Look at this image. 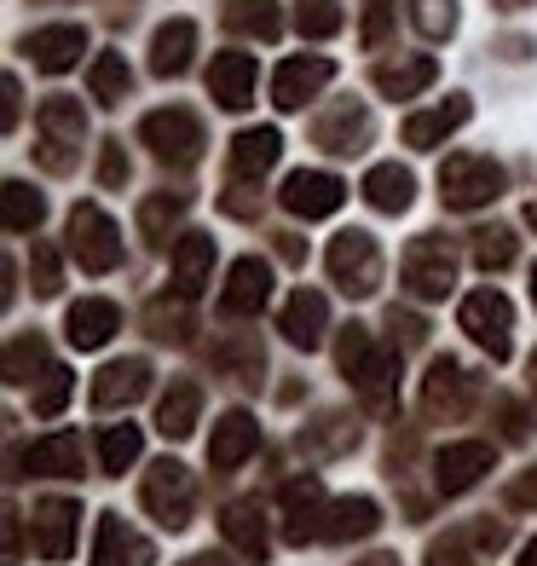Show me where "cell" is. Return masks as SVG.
Returning a JSON list of instances; mask_svg holds the SVG:
<instances>
[{"instance_id": "cell-1", "label": "cell", "mask_w": 537, "mask_h": 566, "mask_svg": "<svg viewBox=\"0 0 537 566\" xmlns=\"http://www.w3.org/2000/svg\"><path fill=\"white\" fill-rule=\"evenodd\" d=\"M145 509L157 514V526H168V532H186L191 526V509H197V485H191V469L186 462H173V457H162L157 469L145 474Z\"/></svg>"}, {"instance_id": "cell-2", "label": "cell", "mask_w": 537, "mask_h": 566, "mask_svg": "<svg viewBox=\"0 0 537 566\" xmlns=\"http://www.w3.org/2000/svg\"><path fill=\"white\" fill-rule=\"evenodd\" d=\"M456 324H463L468 342L480 353H492L497 365L508 358V347H515V306H508V295H497V290H474L463 301V313H456Z\"/></svg>"}, {"instance_id": "cell-3", "label": "cell", "mask_w": 537, "mask_h": 566, "mask_svg": "<svg viewBox=\"0 0 537 566\" xmlns=\"http://www.w3.org/2000/svg\"><path fill=\"white\" fill-rule=\"evenodd\" d=\"M324 261H329V277H336L352 301H365V295L381 290V249H376L370 231H341Z\"/></svg>"}, {"instance_id": "cell-4", "label": "cell", "mask_w": 537, "mask_h": 566, "mask_svg": "<svg viewBox=\"0 0 537 566\" xmlns=\"http://www.w3.org/2000/svg\"><path fill=\"white\" fill-rule=\"evenodd\" d=\"M70 254L87 272H110L122 261V231H116V220L98 209V202H75L70 209Z\"/></svg>"}, {"instance_id": "cell-5", "label": "cell", "mask_w": 537, "mask_h": 566, "mask_svg": "<svg viewBox=\"0 0 537 566\" xmlns=\"http://www.w3.org/2000/svg\"><path fill=\"white\" fill-rule=\"evenodd\" d=\"M139 139L157 150L168 168H191V163L202 157V122H197L191 111H179V105L150 111V116L139 122Z\"/></svg>"}, {"instance_id": "cell-6", "label": "cell", "mask_w": 537, "mask_h": 566, "mask_svg": "<svg viewBox=\"0 0 537 566\" xmlns=\"http://www.w3.org/2000/svg\"><path fill=\"white\" fill-rule=\"evenodd\" d=\"M440 197L445 209H485L503 197V168L492 157H451L440 168Z\"/></svg>"}, {"instance_id": "cell-7", "label": "cell", "mask_w": 537, "mask_h": 566, "mask_svg": "<svg viewBox=\"0 0 537 566\" xmlns=\"http://www.w3.org/2000/svg\"><path fill=\"white\" fill-rule=\"evenodd\" d=\"M456 283V249L445 238H417L411 249H404V290L422 295V301H445Z\"/></svg>"}, {"instance_id": "cell-8", "label": "cell", "mask_w": 537, "mask_h": 566, "mask_svg": "<svg viewBox=\"0 0 537 566\" xmlns=\"http://www.w3.org/2000/svg\"><path fill=\"white\" fill-rule=\"evenodd\" d=\"M468 405H474V376L456 358H433L422 376V410L433 422H456V417H468Z\"/></svg>"}, {"instance_id": "cell-9", "label": "cell", "mask_w": 537, "mask_h": 566, "mask_svg": "<svg viewBox=\"0 0 537 566\" xmlns=\"http://www.w3.org/2000/svg\"><path fill=\"white\" fill-rule=\"evenodd\" d=\"M35 122H41V163L53 168V174H64L75 163V145H82V134H87L75 98H46Z\"/></svg>"}, {"instance_id": "cell-10", "label": "cell", "mask_w": 537, "mask_h": 566, "mask_svg": "<svg viewBox=\"0 0 537 566\" xmlns=\"http://www.w3.org/2000/svg\"><path fill=\"white\" fill-rule=\"evenodd\" d=\"M485 469H497V451L485 440H456L433 457V485H440V497H456V492H468V485H480Z\"/></svg>"}, {"instance_id": "cell-11", "label": "cell", "mask_w": 537, "mask_h": 566, "mask_svg": "<svg viewBox=\"0 0 537 566\" xmlns=\"http://www.w3.org/2000/svg\"><path fill=\"white\" fill-rule=\"evenodd\" d=\"M341 197H347V186H341L336 174H324V168H301V174L284 179V209L301 214V220L336 214V209H341Z\"/></svg>"}, {"instance_id": "cell-12", "label": "cell", "mask_w": 537, "mask_h": 566, "mask_svg": "<svg viewBox=\"0 0 537 566\" xmlns=\"http://www.w3.org/2000/svg\"><path fill=\"white\" fill-rule=\"evenodd\" d=\"M324 521H329L324 485L313 474L289 480L284 485V537H289V544H313V537H324Z\"/></svg>"}, {"instance_id": "cell-13", "label": "cell", "mask_w": 537, "mask_h": 566, "mask_svg": "<svg viewBox=\"0 0 537 566\" xmlns=\"http://www.w3.org/2000/svg\"><path fill=\"white\" fill-rule=\"evenodd\" d=\"M254 451H261V422H254L249 410H225V417L214 422V433H209V462L220 474H232Z\"/></svg>"}, {"instance_id": "cell-14", "label": "cell", "mask_w": 537, "mask_h": 566, "mask_svg": "<svg viewBox=\"0 0 537 566\" xmlns=\"http://www.w3.org/2000/svg\"><path fill=\"white\" fill-rule=\"evenodd\" d=\"M157 549L150 537H139L122 514H98V532H93V566H150Z\"/></svg>"}, {"instance_id": "cell-15", "label": "cell", "mask_w": 537, "mask_h": 566, "mask_svg": "<svg viewBox=\"0 0 537 566\" xmlns=\"http://www.w3.org/2000/svg\"><path fill=\"white\" fill-rule=\"evenodd\" d=\"M277 329H284L289 347H324V329H329V301L318 290H295L284 301V318H277Z\"/></svg>"}, {"instance_id": "cell-16", "label": "cell", "mask_w": 537, "mask_h": 566, "mask_svg": "<svg viewBox=\"0 0 537 566\" xmlns=\"http://www.w3.org/2000/svg\"><path fill=\"white\" fill-rule=\"evenodd\" d=\"M266 301H272V266L254 261V254H243V261L232 266V277H225L220 306H225L232 318H249V313H261Z\"/></svg>"}, {"instance_id": "cell-17", "label": "cell", "mask_w": 537, "mask_h": 566, "mask_svg": "<svg viewBox=\"0 0 537 566\" xmlns=\"http://www.w3.org/2000/svg\"><path fill=\"white\" fill-rule=\"evenodd\" d=\"M145 388H150V365H145V358H116V365H105L93 376V410L134 405V399H145Z\"/></svg>"}, {"instance_id": "cell-18", "label": "cell", "mask_w": 537, "mask_h": 566, "mask_svg": "<svg viewBox=\"0 0 537 566\" xmlns=\"http://www.w3.org/2000/svg\"><path fill=\"white\" fill-rule=\"evenodd\" d=\"M209 93L225 111H249L254 105V59L249 53H220L209 64Z\"/></svg>"}, {"instance_id": "cell-19", "label": "cell", "mask_w": 537, "mask_h": 566, "mask_svg": "<svg viewBox=\"0 0 537 566\" xmlns=\"http://www.w3.org/2000/svg\"><path fill=\"white\" fill-rule=\"evenodd\" d=\"M116 329H122L116 301H75V306H70V318H64V336H70V347H82V353L105 347V342L116 336Z\"/></svg>"}, {"instance_id": "cell-20", "label": "cell", "mask_w": 537, "mask_h": 566, "mask_svg": "<svg viewBox=\"0 0 537 566\" xmlns=\"http://www.w3.org/2000/svg\"><path fill=\"white\" fill-rule=\"evenodd\" d=\"M329 75H336V64H329V59H289L284 70H277V82H272L277 111H301L306 98L329 82Z\"/></svg>"}, {"instance_id": "cell-21", "label": "cell", "mask_w": 537, "mask_h": 566, "mask_svg": "<svg viewBox=\"0 0 537 566\" xmlns=\"http://www.w3.org/2000/svg\"><path fill=\"white\" fill-rule=\"evenodd\" d=\"M75 514H82V509H75L70 497H46L35 509V549L46 560H64L75 549Z\"/></svg>"}, {"instance_id": "cell-22", "label": "cell", "mask_w": 537, "mask_h": 566, "mask_svg": "<svg viewBox=\"0 0 537 566\" xmlns=\"http://www.w3.org/2000/svg\"><path fill=\"white\" fill-rule=\"evenodd\" d=\"M82 46H87V35L75 30V23H53V30H35L30 41H23V53L35 59V70L59 75V70H70L75 59H82Z\"/></svg>"}, {"instance_id": "cell-23", "label": "cell", "mask_w": 537, "mask_h": 566, "mask_svg": "<svg viewBox=\"0 0 537 566\" xmlns=\"http://www.w3.org/2000/svg\"><path fill=\"white\" fill-rule=\"evenodd\" d=\"M209 272H214V238H202V231L179 238V249H173V290H179V301L202 295Z\"/></svg>"}, {"instance_id": "cell-24", "label": "cell", "mask_w": 537, "mask_h": 566, "mask_svg": "<svg viewBox=\"0 0 537 566\" xmlns=\"http://www.w3.org/2000/svg\"><path fill=\"white\" fill-rule=\"evenodd\" d=\"M191 53H197V23L191 18H173L157 30V41H150V70L157 75H186L191 70Z\"/></svg>"}, {"instance_id": "cell-25", "label": "cell", "mask_w": 537, "mask_h": 566, "mask_svg": "<svg viewBox=\"0 0 537 566\" xmlns=\"http://www.w3.org/2000/svg\"><path fill=\"white\" fill-rule=\"evenodd\" d=\"M468 116H474V105H468V98H445V105H433V111L411 116V122L399 127V134H404V145H417V150H433V145H440V139L451 134V127H463Z\"/></svg>"}, {"instance_id": "cell-26", "label": "cell", "mask_w": 537, "mask_h": 566, "mask_svg": "<svg viewBox=\"0 0 537 566\" xmlns=\"http://www.w3.org/2000/svg\"><path fill=\"white\" fill-rule=\"evenodd\" d=\"M411 197H417L411 168L381 163V168L365 174V202H370V209H381V214H404V209H411Z\"/></svg>"}, {"instance_id": "cell-27", "label": "cell", "mask_w": 537, "mask_h": 566, "mask_svg": "<svg viewBox=\"0 0 537 566\" xmlns=\"http://www.w3.org/2000/svg\"><path fill=\"white\" fill-rule=\"evenodd\" d=\"M277 157H284L277 127H249V134L232 139V179H261Z\"/></svg>"}, {"instance_id": "cell-28", "label": "cell", "mask_w": 537, "mask_h": 566, "mask_svg": "<svg viewBox=\"0 0 537 566\" xmlns=\"http://www.w3.org/2000/svg\"><path fill=\"white\" fill-rule=\"evenodd\" d=\"M318 145H324V150H336V157H352V150H365V145H370V111L336 105V111L318 122Z\"/></svg>"}, {"instance_id": "cell-29", "label": "cell", "mask_w": 537, "mask_h": 566, "mask_svg": "<svg viewBox=\"0 0 537 566\" xmlns=\"http://www.w3.org/2000/svg\"><path fill=\"white\" fill-rule=\"evenodd\" d=\"M376 526H381L376 497H341V503H329L324 537H329V544H352V537H370Z\"/></svg>"}, {"instance_id": "cell-30", "label": "cell", "mask_w": 537, "mask_h": 566, "mask_svg": "<svg viewBox=\"0 0 537 566\" xmlns=\"http://www.w3.org/2000/svg\"><path fill=\"white\" fill-rule=\"evenodd\" d=\"M23 462H30V474L75 480V474H82V440H75V433H53V440H35Z\"/></svg>"}, {"instance_id": "cell-31", "label": "cell", "mask_w": 537, "mask_h": 566, "mask_svg": "<svg viewBox=\"0 0 537 566\" xmlns=\"http://www.w3.org/2000/svg\"><path fill=\"white\" fill-rule=\"evenodd\" d=\"M197 417H202V388L197 381H168V394L157 405V428L168 433V440H186V433L197 428Z\"/></svg>"}, {"instance_id": "cell-32", "label": "cell", "mask_w": 537, "mask_h": 566, "mask_svg": "<svg viewBox=\"0 0 537 566\" xmlns=\"http://www.w3.org/2000/svg\"><path fill=\"white\" fill-rule=\"evenodd\" d=\"M503 544V526H474V532H451V537H440V544L428 549V566H474V555L480 549H497Z\"/></svg>"}, {"instance_id": "cell-33", "label": "cell", "mask_w": 537, "mask_h": 566, "mask_svg": "<svg viewBox=\"0 0 537 566\" xmlns=\"http://www.w3.org/2000/svg\"><path fill=\"white\" fill-rule=\"evenodd\" d=\"M220 532H225V544L243 549L249 560H266L272 537H266V521H261V509H254V503H232V509H225L220 514Z\"/></svg>"}, {"instance_id": "cell-34", "label": "cell", "mask_w": 537, "mask_h": 566, "mask_svg": "<svg viewBox=\"0 0 537 566\" xmlns=\"http://www.w3.org/2000/svg\"><path fill=\"white\" fill-rule=\"evenodd\" d=\"M433 75H440V64L433 59H399V64H381L376 70V87L388 98H417L422 87H433Z\"/></svg>"}, {"instance_id": "cell-35", "label": "cell", "mask_w": 537, "mask_h": 566, "mask_svg": "<svg viewBox=\"0 0 537 566\" xmlns=\"http://www.w3.org/2000/svg\"><path fill=\"white\" fill-rule=\"evenodd\" d=\"M46 214V202L35 186H23V179H7V191H0V226L7 231H35Z\"/></svg>"}, {"instance_id": "cell-36", "label": "cell", "mask_w": 537, "mask_h": 566, "mask_svg": "<svg viewBox=\"0 0 537 566\" xmlns=\"http://www.w3.org/2000/svg\"><path fill=\"white\" fill-rule=\"evenodd\" d=\"M393 376H399V353H388V347H370V358H365V365H358V376H352V388H365V394H370V405L388 410Z\"/></svg>"}, {"instance_id": "cell-37", "label": "cell", "mask_w": 537, "mask_h": 566, "mask_svg": "<svg viewBox=\"0 0 537 566\" xmlns=\"http://www.w3.org/2000/svg\"><path fill=\"white\" fill-rule=\"evenodd\" d=\"M225 23H232L238 35H254V41H277V30H284V18H277L272 0H232Z\"/></svg>"}, {"instance_id": "cell-38", "label": "cell", "mask_w": 537, "mask_h": 566, "mask_svg": "<svg viewBox=\"0 0 537 566\" xmlns=\"http://www.w3.org/2000/svg\"><path fill=\"white\" fill-rule=\"evenodd\" d=\"M98 462H105V474H122L139 462V428L134 422H110L98 433Z\"/></svg>"}, {"instance_id": "cell-39", "label": "cell", "mask_w": 537, "mask_h": 566, "mask_svg": "<svg viewBox=\"0 0 537 566\" xmlns=\"http://www.w3.org/2000/svg\"><path fill=\"white\" fill-rule=\"evenodd\" d=\"M127 82H134V75H127V59H122V53H98L93 70H87V87H93L98 105H122Z\"/></svg>"}, {"instance_id": "cell-40", "label": "cell", "mask_w": 537, "mask_h": 566, "mask_svg": "<svg viewBox=\"0 0 537 566\" xmlns=\"http://www.w3.org/2000/svg\"><path fill=\"white\" fill-rule=\"evenodd\" d=\"M301 446L313 451V457H336V451H352L358 446V428L347 417H318V428L301 433Z\"/></svg>"}, {"instance_id": "cell-41", "label": "cell", "mask_w": 537, "mask_h": 566, "mask_svg": "<svg viewBox=\"0 0 537 566\" xmlns=\"http://www.w3.org/2000/svg\"><path fill=\"white\" fill-rule=\"evenodd\" d=\"M30 370H53V365H46V342L41 336H18L7 347V381H12V388H23V381H35Z\"/></svg>"}, {"instance_id": "cell-42", "label": "cell", "mask_w": 537, "mask_h": 566, "mask_svg": "<svg viewBox=\"0 0 537 566\" xmlns=\"http://www.w3.org/2000/svg\"><path fill=\"white\" fill-rule=\"evenodd\" d=\"M145 324H150V336H157V342H173V347L191 342V318H186V306H179V301L168 306V301L157 295V301L145 306Z\"/></svg>"}, {"instance_id": "cell-43", "label": "cell", "mask_w": 537, "mask_h": 566, "mask_svg": "<svg viewBox=\"0 0 537 566\" xmlns=\"http://www.w3.org/2000/svg\"><path fill=\"white\" fill-rule=\"evenodd\" d=\"M179 220H186V197H150L145 209H139V226H145L150 243H162Z\"/></svg>"}, {"instance_id": "cell-44", "label": "cell", "mask_w": 537, "mask_h": 566, "mask_svg": "<svg viewBox=\"0 0 537 566\" xmlns=\"http://www.w3.org/2000/svg\"><path fill=\"white\" fill-rule=\"evenodd\" d=\"M295 30H301V35H313V41L336 35V30H341V0H301Z\"/></svg>"}, {"instance_id": "cell-45", "label": "cell", "mask_w": 537, "mask_h": 566, "mask_svg": "<svg viewBox=\"0 0 537 566\" xmlns=\"http://www.w3.org/2000/svg\"><path fill=\"white\" fill-rule=\"evenodd\" d=\"M411 23L428 41H445L456 30V0H411Z\"/></svg>"}, {"instance_id": "cell-46", "label": "cell", "mask_w": 537, "mask_h": 566, "mask_svg": "<svg viewBox=\"0 0 537 566\" xmlns=\"http://www.w3.org/2000/svg\"><path fill=\"white\" fill-rule=\"evenodd\" d=\"M474 261H480L485 272H503L508 261H515V231H503V226L474 231Z\"/></svg>"}, {"instance_id": "cell-47", "label": "cell", "mask_w": 537, "mask_h": 566, "mask_svg": "<svg viewBox=\"0 0 537 566\" xmlns=\"http://www.w3.org/2000/svg\"><path fill=\"white\" fill-rule=\"evenodd\" d=\"M70 370L64 365H53V370H41V388H35V399H30V410H35V417H59V410H64V399H70Z\"/></svg>"}, {"instance_id": "cell-48", "label": "cell", "mask_w": 537, "mask_h": 566, "mask_svg": "<svg viewBox=\"0 0 537 566\" xmlns=\"http://www.w3.org/2000/svg\"><path fill=\"white\" fill-rule=\"evenodd\" d=\"M370 347H376V342H370V329H365V324H347V329H341L336 358H341V376H347V381H352V376H358V365L370 358Z\"/></svg>"}, {"instance_id": "cell-49", "label": "cell", "mask_w": 537, "mask_h": 566, "mask_svg": "<svg viewBox=\"0 0 537 566\" xmlns=\"http://www.w3.org/2000/svg\"><path fill=\"white\" fill-rule=\"evenodd\" d=\"M30 266H35V295H59L64 290V272H59V249L53 243H35L30 249Z\"/></svg>"}, {"instance_id": "cell-50", "label": "cell", "mask_w": 537, "mask_h": 566, "mask_svg": "<svg viewBox=\"0 0 537 566\" xmlns=\"http://www.w3.org/2000/svg\"><path fill=\"white\" fill-rule=\"evenodd\" d=\"M388 23H393L388 0H365V46H381V41H388Z\"/></svg>"}, {"instance_id": "cell-51", "label": "cell", "mask_w": 537, "mask_h": 566, "mask_svg": "<svg viewBox=\"0 0 537 566\" xmlns=\"http://www.w3.org/2000/svg\"><path fill=\"white\" fill-rule=\"evenodd\" d=\"M98 179H105V186H122V179H127V157H122V139H110V145H105V163H98Z\"/></svg>"}, {"instance_id": "cell-52", "label": "cell", "mask_w": 537, "mask_h": 566, "mask_svg": "<svg viewBox=\"0 0 537 566\" xmlns=\"http://www.w3.org/2000/svg\"><path fill=\"white\" fill-rule=\"evenodd\" d=\"M508 503H520V509H537V469H526L515 485H508Z\"/></svg>"}, {"instance_id": "cell-53", "label": "cell", "mask_w": 537, "mask_h": 566, "mask_svg": "<svg viewBox=\"0 0 537 566\" xmlns=\"http://www.w3.org/2000/svg\"><path fill=\"white\" fill-rule=\"evenodd\" d=\"M388 324H393L399 336H404V347H417V342H422V329H428L417 313H399V306H393V318H388Z\"/></svg>"}, {"instance_id": "cell-54", "label": "cell", "mask_w": 537, "mask_h": 566, "mask_svg": "<svg viewBox=\"0 0 537 566\" xmlns=\"http://www.w3.org/2000/svg\"><path fill=\"white\" fill-rule=\"evenodd\" d=\"M497 410H503V428H508V440H526V410H520L515 399H497Z\"/></svg>"}, {"instance_id": "cell-55", "label": "cell", "mask_w": 537, "mask_h": 566, "mask_svg": "<svg viewBox=\"0 0 537 566\" xmlns=\"http://www.w3.org/2000/svg\"><path fill=\"white\" fill-rule=\"evenodd\" d=\"M0 122H7V127L18 122V82H12V75H7V116H0Z\"/></svg>"}, {"instance_id": "cell-56", "label": "cell", "mask_w": 537, "mask_h": 566, "mask_svg": "<svg viewBox=\"0 0 537 566\" xmlns=\"http://www.w3.org/2000/svg\"><path fill=\"white\" fill-rule=\"evenodd\" d=\"M515 566H537V537H526V544H520V560Z\"/></svg>"}, {"instance_id": "cell-57", "label": "cell", "mask_w": 537, "mask_h": 566, "mask_svg": "<svg viewBox=\"0 0 537 566\" xmlns=\"http://www.w3.org/2000/svg\"><path fill=\"white\" fill-rule=\"evenodd\" d=\"M179 566H232V560H220V555H191V560H179Z\"/></svg>"}, {"instance_id": "cell-58", "label": "cell", "mask_w": 537, "mask_h": 566, "mask_svg": "<svg viewBox=\"0 0 537 566\" xmlns=\"http://www.w3.org/2000/svg\"><path fill=\"white\" fill-rule=\"evenodd\" d=\"M497 7H503V12H520V7H526V0H497Z\"/></svg>"}, {"instance_id": "cell-59", "label": "cell", "mask_w": 537, "mask_h": 566, "mask_svg": "<svg viewBox=\"0 0 537 566\" xmlns=\"http://www.w3.org/2000/svg\"><path fill=\"white\" fill-rule=\"evenodd\" d=\"M365 566H399L393 555H376V560H365Z\"/></svg>"}, {"instance_id": "cell-60", "label": "cell", "mask_w": 537, "mask_h": 566, "mask_svg": "<svg viewBox=\"0 0 537 566\" xmlns=\"http://www.w3.org/2000/svg\"><path fill=\"white\" fill-rule=\"evenodd\" d=\"M531 394H537V353H531Z\"/></svg>"}, {"instance_id": "cell-61", "label": "cell", "mask_w": 537, "mask_h": 566, "mask_svg": "<svg viewBox=\"0 0 537 566\" xmlns=\"http://www.w3.org/2000/svg\"><path fill=\"white\" fill-rule=\"evenodd\" d=\"M526 220H531V226H537V197H531V209H526Z\"/></svg>"}, {"instance_id": "cell-62", "label": "cell", "mask_w": 537, "mask_h": 566, "mask_svg": "<svg viewBox=\"0 0 537 566\" xmlns=\"http://www.w3.org/2000/svg\"><path fill=\"white\" fill-rule=\"evenodd\" d=\"M531 306H537V266H531Z\"/></svg>"}]
</instances>
